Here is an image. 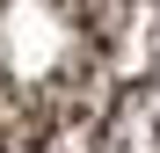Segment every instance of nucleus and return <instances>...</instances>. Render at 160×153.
I'll return each mask as SVG.
<instances>
[{
    "label": "nucleus",
    "mask_w": 160,
    "mask_h": 153,
    "mask_svg": "<svg viewBox=\"0 0 160 153\" xmlns=\"http://www.w3.org/2000/svg\"><path fill=\"white\" fill-rule=\"evenodd\" d=\"M0 153H160V0H0Z\"/></svg>",
    "instance_id": "obj_1"
}]
</instances>
